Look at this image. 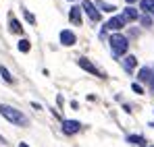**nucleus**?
I'll list each match as a JSON object with an SVG mask.
<instances>
[{"label": "nucleus", "mask_w": 154, "mask_h": 147, "mask_svg": "<svg viewBox=\"0 0 154 147\" xmlns=\"http://www.w3.org/2000/svg\"><path fill=\"white\" fill-rule=\"evenodd\" d=\"M127 2H135V0H127Z\"/></svg>", "instance_id": "nucleus-23"}, {"label": "nucleus", "mask_w": 154, "mask_h": 147, "mask_svg": "<svg viewBox=\"0 0 154 147\" xmlns=\"http://www.w3.org/2000/svg\"><path fill=\"white\" fill-rule=\"evenodd\" d=\"M137 77H140V81H152V71L148 66H144V69H140Z\"/></svg>", "instance_id": "nucleus-12"}, {"label": "nucleus", "mask_w": 154, "mask_h": 147, "mask_svg": "<svg viewBox=\"0 0 154 147\" xmlns=\"http://www.w3.org/2000/svg\"><path fill=\"white\" fill-rule=\"evenodd\" d=\"M135 64H137V58H135V56H125V58H123V66H125L127 73H131V71L135 69Z\"/></svg>", "instance_id": "nucleus-10"}, {"label": "nucleus", "mask_w": 154, "mask_h": 147, "mask_svg": "<svg viewBox=\"0 0 154 147\" xmlns=\"http://www.w3.org/2000/svg\"><path fill=\"white\" fill-rule=\"evenodd\" d=\"M81 8L88 13V17H90L92 21H100V10H98V6H96L94 2H90V0H83Z\"/></svg>", "instance_id": "nucleus-3"}, {"label": "nucleus", "mask_w": 154, "mask_h": 147, "mask_svg": "<svg viewBox=\"0 0 154 147\" xmlns=\"http://www.w3.org/2000/svg\"><path fill=\"white\" fill-rule=\"evenodd\" d=\"M140 21H142L144 27H150V25H152V19H150V17H146V15H144V17H140Z\"/></svg>", "instance_id": "nucleus-18"}, {"label": "nucleus", "mask_w": 154, "mask_h": 147, "mask_svg": "<svg viewBox=\"0 0 154 147\" xmlns=\"http://www.w3.org/2000/svg\"><path fill=\"white\" fill-rule=\"evenodd\" d=\"M140 6H142L144 10L152 13V8H154V0H140Z\"/></svg>", "instance_id": "nucleus-14"}, {"label": "nucleus", "mask_w": 154, "mask_h": 147, "mask_svg": "<svg viewBox=\"0 0 154 147\" xmlns=\"http://www.w3.org/2000/svg\"><path fill=\"white\" fill-rule=\"evenodd\" d=\"M123 17H125L127 21H137V19H140L137 10H135V8H131V6H125V8H123Z\"/></svg>", "instance_id": "nucleus-9"}, {"label": "nucleus", "mask_w": 154, "mask_h": 147, "mask_svg": "<svg viewBox=\"0 0 154 147\" xmlns=\"http://www.w3.org/2000/svg\"><path fill=\"white\" fill-rule=\"evenodd\" d=\"M152 147H154V145H152Z\"/></svg>", "instance_id": "nucleus-26"}, {"label": "nucleus", "mask_w": 154, "mask_h": 147, "mask_svg": "<svg viewBox=\"0 0 154 147\" xmlns=\"http://www.w3.org/2000/svg\"><path fill=\"white\" fill-rule=\"evenodd\" d=\"M19 50H21V52H29V50H31V44H29L27 40H21V42H19Z\"/></svg>", "instance_id": "nucleus-16"}, {"label": "nucleus", "mask_w": 154, "mask_h": 147, "mask_svg": "<svg viewBox=\"0 0 154 147\" xmlns=\"http://www.w3.org/2000/svg\"><path fill=\"white\" fill-rule=\"evenodd\" d=\"M150 89H152V93H154V77H152V81H150Z\"/></svg>", "instance_id": "nucleus-21"}, {"label": "nucleus", "mask_w": 154, "mask_h": 147, "mask_svg": "<svg viewBox=\"0 0 154 147\" xmlns=\"http://www.w3.org/2000/svg\"><path fill=\"white\" fill-rule=\"evenodd\" d=\"M125 23H127V19H125L123 15H117V17H112V19L106 23V27H108V29L119 31V29H123V27H125Z\"/></svg>", "instance_id": "nucleus-6"}, {"label": "nucleus", "mask_w": 154, "mask_h": 147, "mask_svg": "<svg viewBox=\"0 0 154 147\" xmlns=\"http://www.w3.org/2000/svg\"><path fill=\"white\" fill-rule=\"evenodd\" d=\"M79 128H81L79 120H63V133L65 135H75V133H79Z\"/></svg>", "instance_id": "nucleus-4"}, {"label": "nucleus", "mask_w": 154, "mask_h": 147, "mask_svg": "<svg viewBox=\"0 0 154 147\" xmlns=\"http://www.w3.org/2000/svg\"><path fill=\"white\" fill-rule=\"evenodd\" d=\"M127 141L131 143V145H144V143H146V139H144L142 135H129Z\"/></svg>", "instance_id": "nucleus-13"}, {"label": "nucleus", "mask_w": 154, "mask_h": 147, "mask_svg": "<svg viewBox=\"0 0 154 147\" xmlns=\"http://www.w3.org/2000/svg\"><path fill=\"white\" fill-rule=\"evenodd\" d=\"M11 31H13V33H21V31H23V27H21V23H19L17 19H11Z\"/></svg>", "instance_id": "nucleus-15"}, {"label": "nucleus", "mask_w": 154, "mask_h": 147, "mask_svg": "<svg viewBox=\"0 0 154 147\" xmlns=\"http://www.w3.org/2000/svg\"><path fill=\"white\" fill-rule=\"evenodd\" d=\"M152 15H154V8H152Z\"/></svg>", "instance_id": "nucleus-24"}, {"label": "nucleus", "mask_w": 154, "mask_h": 147, "mask_svg": "<svg viewBox=\"0 0 154 147\" xmlns=\"http://www.w3.org/2000/svg\"><path fill=\"white\" fill-rule=\"evenodd\" d=\"M0 75H2V79H4V81H8V83L13 81V77H11V73H8V71H6L4 66H0Z\"/></svg>", "instance_id": "nucleus-17"}, {"label": "nucleus", "mask_w": 154, "mask_h": 147, "mask_svg": "<svg viewBox=\"0 0 154 147\" xmlns=\"http://www.w3.org/2000/svg\"><path fill=\"white\" fill-rule=\"evenodd\" d=\"M96 6H98L102 13H112V10L117 8L115 4H108V2H104V0H96Z\"/></svg>", "instance_id": "nucleus-11"}, {"label": "nucleus", "mask_w": 154, "mask_h": 147, "mask_svg": "<svg viewBox=\"0 0 154 147\" xmlns=\"http://www.w3.org/2000/svg\"><path fill=\"white\" fill-rule=\"evenodd\" d=\"M19 147H29V145H27V143H19Z\"/></svg>", "instance_id": "nucleus-22"}, {"label": "nucleus", "mask_w": 154, "mask_h": 147, "mask_svg": "<svg viewBox=\"0 0 154 147\" xmlns=\"http://www.w3.org/2000/svg\"><path fill=\"white\" fill-rule=\"evenodd\" d=\"M23 15H25V19L29 21V23H35V19H33V15H31V13H29L27 8H23Z\"/></svg>", "instance_id": "nucleus-19"}, {"label": "nucleus", "mask_w": 154, "mask_h": 147, "mask_svg": "<svg viewBox=\"0 0 154 147\" xmlns=\"http://www.w3.org/2000/svg\"><path fill=\"white\" fill-rule=\"evenodd\" d=\"M0 114L8 120V122L13 124H19V126H27V116L25 114H21V110H17V108H11V106H6V104H0Z\"/></svg>", "instance_id": "nucleus-1"}, {"label": "nucleus", "mask_w": 154, "mask_h": 147, "mask_svg": "<svg viewBox=\"0 0 154 147\" xmlns=\"http://www.w3.org/2000/svg\"><path fill=\"white\" fill-rule=\"evenodd\" d=\"M79 66H81L83 71H88V73L96 75V77H104V75L100 73V71H98V69H96V66H94V64H92V62L88 60V58H79Z\"/></svg>", "instance_id": "nucleus-7"}, {"label": "nucleus", "mask_w": 154, "mask_h": 147, "mask_svg": "<svg viewBox=\"0 0 154 147\" xmlns=\"http://www.w3.org/2000/svg\"><path fill=\"white\" fill-rule=\"evenodd\" d=\"M131 89H133V91H135L137 96H140V93H144V89H142V85H137V83H133V85H131Z\"/></svg>", "instance_id": "nucleus-20"}, {"label": "nucleus", "mask_w": 154, "mask_h": 147, "mask_svg": "<svg viewBox=\"0 0 154 147\" xmlns=\"http://www.w3.org/2000/svg\"><path fill=\"white\" fill-rule=\"evenodd\" d=\"M77 42V37H75V33L71 31V29H63L60 31V44L63 46H73Z\"/></svg>", "instance_id": "nucleus-5"}, {"label": "nucleus", "mask_w": 154, "mask_h": 147, "mask_svg": "<svg viewBox=\"0 0 154 147\" xmlns=\"http://www.w3.org/2000/svg\"><path fill=\"white\" fill-rule=\"evenodd\" d=\"M71 2H75V0H71Z\"/></svg>", "instance_id": "nucleus-25"}, {"label": "nucleus", "mask_w": 154, "mask_h": 147, "mask_svg": "<svg viewBox=\"0 0 154 147\" xmlns=\"http://www.w3.org/2000/svg\"><path fill=\"white\" fill-rule=\"evenodd\" d=\"M81 6H71V10H69V19H71V23L73 25H81Z\"/></svg>", "instance_id": "nucleus-8"}, {"label": "nucleus", "mask_w": 154, "mask_h": 147, "mask_svg": "<svg viewBox=\"0 0 154 147\" xmlns=\"http://www.w3.org/2000/svg\"><path fill=\"white\" fill-rule=\"evenodd\" d=\"M110 50H112V54L115 56H121V54H125L129 48V42L125 35H121V33H115V35H110Z\"/></svg>", "instance_id": "nucleus-2"}]
</instances>
